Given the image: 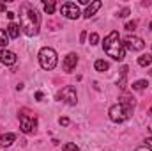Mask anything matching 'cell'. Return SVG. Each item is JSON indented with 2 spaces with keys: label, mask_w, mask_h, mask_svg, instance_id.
<instances>
[{
  "label": "cell",
  "mask_w": 152,
  "mask_h": 151,
  "mask_svg": "<svg viewBox=\"0 0 152 151\" xmlns=\"http://www.w3.org/2000/svg\"><path fill=\"white\" fill-rule=\"evenodd\" d=\"M149 114H151V115H152V107H151V110H149Z\"/></svg>",
  "instance_id": "cell-32"
},
{
  "label": "cell",
  "mask_w": 152,
  "mask_h": 151,
  "mask_svg": "<svg viewBox=\"0 0 152 151\" xmlns=\"http://www.w3.org/2000/svg\"><path fill=\"white\" fill-rule=\"evenodd\" d=\"M20 20H21V29L28 38H34L39 34V13L34 9V5L30 4H23L20 7Z\"/></svg>",
  "instance_id": "cell-1"
},
{
  "label": "cell",
  "mask_w": 152,
  "mask_h": 151,
  "mask_svg": "<svg viewBox=\"0 0 152 151\" xmlns=\"http://www.w3.org/2000/svg\"><path fill=\"white\" fill-rule=\"evenodd\" d=\"M136 151H152L151 148H147V146H142V148H138Z\"/></svg>",
  "instance_id": "cell-29"
},
{
  "label": "cell",
  "mask_w": 152,
  "mask_h": 151,
  "mask_svg": "<svg viewBox=\"0 0 152 151\" xmlns=\"http://www.w3.org/2000/svg\"><path fill=\"white\" fill-rule=\"evenodd\" d=\"M145 142H147V148H151V150H152V137H149Z\"/></svg>",
  "instance_id": "cell-28"
},
{
  "label": "cell",
  "mask_w": 152,
  "mask_h": 151,
  "mask_svg": "<svg viewBox=\"0 0 152 151\" xmlns=\"http://www.w3.org/2000/svg\"><path fill=\"white\" fill-rule=\"evenodd\" d=\"M42 5H44V13H46V14H53V11H55V2H42Z\"/></svg>",
  "instance_id": "cell-19"
},
{
  "label": "cell",
  "mask_w": 152,
  "mask_h": 151,
  "mask_svg": "<svg viewBox=\"0 0 152 151\" xmlns=\"http://www.w3.org/2000/svg\"><path fill=\"white\" fill-rule=\"evenodd\" d=\"M57 100H60L67 105H76V89L73 85H66L62 91H58Z\"/></svg>",
  "instance_id": "cell-6"
},
{
  "label": "cell",
  "mask_w": 152,
  "mask_h": 151,
  "mask_svg": "<svg viewBox=\"0 0 152 151\" xmlns=\"http://www.w3.org/2000/svg\"><path fill=\"white\" fill-rule=\"evenodd\" d=\"M14 16H16V14H14V13H11V11H9V13H7V18H9V20H12V18H14Z\"/></svg>",
  "instance_id": "cell-30"
},
{
  "label": "cell",
  "mask_w": 152,
  "mask_h": 151,
  "mask_svg": "<svg viewBox=\"0 0 152 151\" xmlns=\"http://www.w3.org/2000/svg\"><path fill=\"white\" fill-rule=\"evenodd\" d=\"M16 53L11 52V50H0V62L5 64V66H12L16 64Z\"/></svg>",
  "instance_id": "cell-9"
},
{
  "label": "cell",
  "mask_w": 152,
  "mask_h": 151,
  "mask_svg": "<svg viewBox=\"0 0 152 151\" xmlns=\"http://www.w3.org/2000/svg\"><path fill=\"white\" fill-rule=\"evenodd\" d=\"M9 44V36H7V30L0 29V46H7Z\"/></svg>",
  "instance_id": "cell-18"
},
{
  "label": "cell",
  "mask_w": 152,
  "mask_h": 151,
  "mask_svg": "<svg viewBox=\"0 0 152 151\" xmlns=\"http://www.w3.org/2000/svg\"><path fill=\"white\" fill-rule=\"evenodd\" d=\"M149 84H147V80H138V82H134L133 84V89L134 91H142V89H145Z\"/></svg>",
  "instance_id": "cell-20"
},
{
  "label": "cell",
  "mask_w": 152,
  "mask_h": 151,
  "mask_svg": "<svg viewBox=\"0 0 152 151\" xmlns=\"http://www.w3.org/2000/svg\"><path fill=\"white\" fill-rule=\"evenodd\" d=\"M85 38H87V32H85V30H83V32H81V34H80V41H81V43H83V41H85Z\"/></svg>",
  "instance_id": "cell-27"
},
{
  "label": "cell",
  "mask_w": 152,
  "mask_h": 151,
  "mask_svg": "<svg viewBox=\"0 0 152 151\" xmlns=\"http://www.w3.org/2000/svg\"><path fill=\"white\" fill-rule=\"evenodd\" d=\"M151 30H152V21H151Z\"/></svg>",
  "instance_id": "cell-34"
},
{
  "label": "cell",
  "mask_w": 152,
  "mask_h": 151,
  "mask_svg": "<svg viewBox=\"0 0 152 151\" xmlns=\"http://www.w3.org/2000/svg\"><path fill=\"white\" fill-rule=\"evenodd\" d=\"M14 139H16L14 133H2V135H0V146L7 148V146H11V144L14 142Z\"/></svg>",
  "instance_id": "cell-12"
},
{
  "label": "cell",
  "mask_w": 152,
  "mask_h": 151,
  "mask_svg": "<svg viewBox=\"0 0 152 151\" xmlns=\"http://www.w3.org/2000/svg\"><path fill=\"white\" fill-rule=\"evenodd\" d=\"M76 64H78V55L76 53H67L66 59H64V71L66 73H71L76 68Z\"/></svg>",
  "instance_id": "cell-10"
},
{
  "label": "cell",
  "mask_w": 152,
  "mask_h": 151,
  "mask_svg": "<svg viewBox=\"0 0 152 151\" xmlns=\"http://www.w3.org/2000/svg\"><path fill=\"white\" fill-rule=\"evenodd\" d=\"M5 11V4H0V13H4Z\"/></svg>",
  "instance_id": "cell-31"
},
{
  "label": "cell",
  "mask_w": 152,
  "mask_h": 151,
  "mask_svg": "<svg viewBox=\"0 0 152 151\" xmlns=\"http://www.w3.org/2000/svg\"><path fill=\"white\" fill-rule=\"evenodd\" d=\"M149 75H151V76H152V70H151V71H149Z\"/></svg>",
  "instance_id": "cell-33"
},
{
  "label": "cell",
  "mask_w": 152,
  "mask_h": 151,
  "mask_svg": "<svg viewBox=\"0 0 152 151\" xmlns=\"http://www.w3.org/2000/svg\"><path fill=\"white\" fill-rule=\"evenodd\" d=\"M7 36L12 39H16L20 36V25H16V23H9V27H7Z\"/></svg>",
  "instance_id": "cell-14"
},
{
  "label": "cell",
  "mask_w": 152,
  "mask_h": 151,
  "mask_svg": "<svg viewBox=\"0 0 152 151\" xmlns=\"http://www.w3.org/2000/svg\"><path fill=\"white\" fill-rule=\"evenodd\" d=\"M57 62H58V59H57V52L53 48H50V46L41 48V52H39V64H41L42 70H48V71L55 70Z\"/></svg>",
  "instance_id": "cell-3"
},
{
  "label": "cell",
  "mask_w": 152,
  "mask_h": 151,
  "mask_svg": "<svg viewBox=\"0 0 152 151\" xmlns=\"http://www.w3.org/2000/svg\"><path fill=\"white\" fill-rule=\"evenodd\" d=\"M101 5H103V2H99V0H96V2H92L87 9H85V13H83V16L85 18H92L99 9H101Z\"/></svg>",
  "instance_id": "cell-11"
},
{
  "label": "cell",
  "mask_w": 152,
  "mask_h": 151,
  "mask_svg": "<svg viewBox=\"0 0 152 151\" xmlns=\"http://www.w3.org/2000/svg\"><path fill=\"white\" fill-rule=\"evenodd\" d=\"M138 64H140L142 68H145V66H151V64H152V55L145 53V55L138 57Z\"/></svg>",
  "instance_id": "cell-15"
},
{
  "label": "cell",
  "mask_w": 152,
  "mask_h": 151,
  "mask_svg": "<svg viewBox=\"0 0 152 151\" xmlns=\"http://www.w3.org/2000/svg\"><path fill=\"white\" fill-rule=\"evenodd\" d=\"M58 123H60L62 126H67V124H69V119H67V117H60V119H58Z\"/></svg>",
  "instance_id": "cell-25"
},
{
  "label": "cell",
  "mask_w": 152,
  "mask_h": 151,
  "mask_svg": "<svg viewBox=\"0 0 152 151\" xmlns=\"http://www.w3.org/2000/svg\"><path fill=\"white\" fill-rule=\"evenodd\" d=\"M118 100H120L118 103L124 105V107H127V109H133V107H134V98H131V96H127V94H122Z\"/></svg>",
  "instance_id": "cell-13"
},
{
  "label": "cell",
  "mask_w": 152,
  "mask_h": 151,
  "mask_svg": "<svg viewBox=\"0 0 152 151\" xmlns=\"http://www.w3.org/2000/svg\"><path fill=\"white\" fill-rule=\"evenodd\" d=\"M88 43H90L92 46H94V44H97V43H99V36H97L96 32H92V34H90V38H88Z\"/></svg>",
  "instance_id": "cell-22"
},
{
  "label": "cell",
  "mask_w": 152,
  "mask_h": 151,
  "mask_svg": "<svg viewBox=\"0 0 152 151\" xmlns=\"http://www.w3.org/2000/svg\"><path fill=\"white\" fill-rule=\"evenodd\" d=\"M103 48H104V52L115 59V61H124L126 59V48H124V43L120 41V36H118V32L117 30H112L104 41H103Z\"/></svg>",
  "instance_id": "cell-2"
},
{
  "label": "cell",
  "mask_w": 152,
  "mask_h": 151,
  "mask_svg": "<svg viewBox=\"0 0 152 151\" xmlns=\"http://www.w3.org/2000/svg\"><path fill=\"white\" fill-rule=\"evenodd\" d=\"M127 66H124L122 70H120V80H118V85L122 87V89H126V76H127Z\"/></svg>",
  "instance_id": "cell-17"
},
{
  "label": "cell",
  "mask_w": 152,
  "mask_h": 151,
  "mask_svg": "<svg viewBox=\"0 0 152 151\" xmlns=\"http://www.w3.org/2000/svg\"><path fill=\"white\" fill-rule=\"evenodd\" d=\"M62 151H80V148L76 144H73V142H67V144L62 146Z\"/></svg>",
  "instance_id": "cell-21"
},
{
  "label": "cell",
  "mask_w": 152,
  "mask_h": 151,
  "mask_svg": "<svg viewBox=\"0 0 152 151\" xmlns=\"http://www.w3.org/2000/svg\"><path fill=\"white\" fill-rule=\"evenodd\" d=\"M131 114H133V109H127V107H124L120 103L110 107V110H108V115H110V119L113 123H124V121H127L131 117Z\"/></svg>",
  "instance_id": "cell-5"
},
{
  "label": "cell",
  "mask_w": 152,
  "mask_h": 151,
  "mask_svg": "<svg viewBox=\"0 0 152 151\" xmlns=\"http://www.w3.org/2000/svg\"><path fill=\"white\" fill-rule=\"evenodd\" d=\"M60 13H62V16H66V18H69V20H78L80 14H81L80 9H78V5L73 4V2H66V4H62Z\"/></svg>",
  "instance_id": "cell-7"
},
{
  "label": "cell",
  "mask_w": 152,
  "mask_h": 151,
  "mask_svg": "<svg viewBox=\"0 0 152 151\" xmlns=\"http://www.w3.org/2000/svg\"><path fill=\"white\" fill-rule=\"evenodd\" d=\"M94 68H96V71H106V70L110 68V64H108L106 61H103V59H99V61H96V64H94Z\"/></svg>",
  "instance_id": "cell-16"
},
{
  "label": "cell",
  "mask_w": 152,
  "mask_h": 151,
  "mask_svg": "<svg viewBox=\"0 0 152 151\" xmlns=\"http://www.w3.org/2000/svg\"><path fill=\"white\" fill-rule=\"evenodd\" d=\"M127 14H129V9H127V7H124L122 11H118V14H117V16H118V18H126Z\"/></svg>",
  "instance_id": "cell-24"
},
{
  "label": "cell",
  "mask_w": 152,
  "mask_h": 151,
  "mask_svg": "<svg viewBox=\"0 0 152 151\" xmlns=\"http://www.w3.org/2000/svg\"><path fill=\"white\" fill-rule=\"evenodd\" d=\"M36 100H37V101H41V100H42V93H41V91H37V93H36Z\"/></svg>",
  "instance_id": "cell-26"
},
{
  "label": "cell",
  "mask_w": 152,
  "mask_h": 151,
  "mask_svg": "<svg viewBox=\"0 0 152 151\" xmlns=\"http://www.w3.org/2000/svg\"><path fill=\"white\" fill-rule=\"evenodd\" d=\"M20 128H21L23 133L36 132V128H37V117H36V114H32L27 109L20 110Z\"/></svg>",
  "instance_id": "cell-4"
},
{
  "label": "cell",
  "mask_w": 152,
  "mask_h": 151,
  "mask_svg": "<svg viewBox=\"0 0 152 151\" xmlns=\"http://www.w3.org/2000/svg\"><path fill=\"white\" fill-rule=\"evenodd\" d=\"M124 48L133 50V52H140L145 48V41L142 38H136V36H127L124 39Z\"/></svg>",
  "instance_id": "cell-8"
},
{
  "label": "cell",
  "mask_w": 152,
  "mask_h": 151,
  "mask_svg": "<svg viewBox=\"0 0 152 151\" xmlns=\"http://www.w3.org/2000/svg\"><path fill=\"white\" fill-rule=\"evenodd\" d=\"M134 29H136V21H127V23H126V30L131 32V30H134Z\"/></svg>",
  "instance_id": "cell-23"
}]
</instances>
